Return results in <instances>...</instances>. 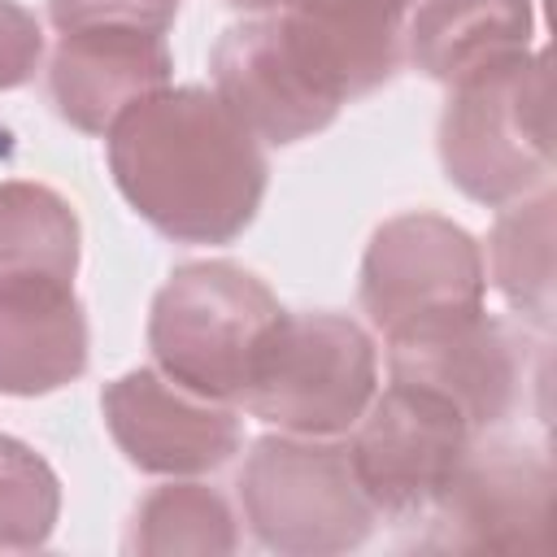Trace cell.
Returning a JSON list of instances; mask_svg holds the SVG:
<instances>
[{
	"instance_id": "12",
	"label": "cell",
	"mask_w": 557,
	"mask_h": 557,
	"mask_svg": "<svg viewBox=\"0 0 557 557\" xmlns=\"http://www.w3.org/2000/svg\"><path fill=\"white\" fill-rule=\"evenodd\" d=\"M174 57L165 35L148 30H70L48 61V91L57 113L83 135H109V126L165 91Z\"/></svg>"
},
{
	"instance_id": "3",
	"label": "cell",
	"mask_w": 557,
	"mask_h": 557,
	"mask_svg": "<svg viewBox=\"0 0 557 557\" xmlns=\"http://www.w3.org/2000/svg\"><path fill=\"white\" fill-rule=\"evenodd\" d=\"M287 309L235 261L178 265L148 313V348L165 379L209 396L239 400L244 383Z\"/></svg>"
},
{
	"instance_id": "6",
	"label": "cell",
	"mask_w": 557,
	"mask_h": 557,
	"mask_svg": "<svg viewBox=\"0 0 557 557\" xmlns=\"http://www.w3.org/2000/svg\"><path fill=\"white\" fill-rule=\"evenodd\" d=\"M213 96L261 139L296 144L335 122L348 87L326 48L283 9L222 30L209 52Z\"/></svg>"
},
{
	"instance_id": "9",
	"label": "cell",
	"mask_w": 557,
	"mask_h": 557,
	"mask_svg": "<svg viewBox=\"0 0 557 557\" xmlns=\"http://www.w3.org/2000/svg\"><path fill=\"white\" fill-rule=\"evenodd\" d=\"M100 413L122 457L144 474L191 479L226 466L244 444L231 400H209L157 366L126 370L100 392Z\"/></svg>"
},
{
	"instance_id": "8",
	"label": "cell",
	"mask_w": 557,
	"mask_h": 557,
	"mask_svg": "<svg viewBox=\"0 0 557 557\" xmlns=\"http://www.w3.org/2000/svg\"><path fill=\"white\" fill-rule=\"evenodd\" d=\"M470 444V422L444 396L413 383H387L352 422L348 457L379 513L422 518L457 474Z\"/></svg>"
},
{
	"instance_id": "14",
	"label": "cell",
	"mask_w": 557,
	"mask_h": 557,
	"mask_svg": "<svg viewBox=\"0 0 557 557\" xmlns=\"http://www.w3.org/2000/svg\"><path fill=\"white\" fill-rule=\"evenodd\" d=\"M87 370V318L74 283L0 287V392L48 396Z\"/></svg>"
},
{
	"instance_id": "20",
	"label": "cell",
	"mask_w": 557,
	"mask_h": 557,
	"mask_svg": "<svg viewBox=\"0 0 557 557\" xmlns=\"http://www.w3.org/2000/svg\"><path fill=\"white\" fill-rule=\"evenodd\" d=\"M178 0H48V17L61 35L70 30H148L165 35Z\"/></svg>"
},
{
	"instance_id": "17",
	"label": "cell",
	"mask_w": 557,
	"mask_h": 557,
	"mask_svg": "<svg viewBox=\"0 0 557 557\" xmlns=\"http://www.w3.org/2000/svg\"><path fill=\"white\" fill-rule=\"evenodd\" d=\"M553 187H540L513 205H500V218L487 235V261L483 274L505 296V305L548 331L553 326Z\"/></svg>"
},
{
	"instance_id": "10",
	"label": "cell",
	"mask_w": 557,
	"mask_h": 557,
	"mask_svg": "<svg viewBox=\"0 0 557 557\" xmlns=\"http://www.w3.org/2000/svg\"><path fill=\"white\" fill-rule=\"evenodd\" d=\"M553 509V466L522 444H487L461 457L431 513V548L457 553H544Z\"/></svg>"
},
{
	"instance_id": "4",
	"label": "cell",
	"mask_w": 557,
	"mask_h": 557,
	"mask_svg": "<svg viewBox=\"0 0 557 557\" xmlns=\"http://www.w3.org/2000/svg\"><path fill=\"white\" fill-rule=\"evenodd\" d=\"M239 500L252 535L283 557H331L366 544L370 505L348 444L335 435H265L239 470Z\"/></svg>"
},
{
	"instance_id": "19",
	"label": "cell",
	"mask_w": 557,
	"mask_h": 557,
	"mask_svg": "<svg viewBox=\"0 0 557 557\" xmlns=\"http://www.w3.org/2000/svg\"><path fill=\"white\" fill-rule=\"evenodd\" d=\"M61 513V483L52 466L13 435H0V553L48 544Z\"/></svg>"
},
{
	"instance_id": "7",
	"label": "cell",
	"mask_w": 557,
	"mask_h": 557,
	"mask_svg": "<svg viewBox=\"0 0 557 557\" xmlns=\"http://www.w3.org/2000/svg\"><path fill=\"white\" fill-rule=\"evenodd\" d=\"M487 274L470 231L440 213L387 218L361 257V309L396 339L483 309Z\"/></svg>"
},
{
	"instance_id": "22",
	"label": "cell",
	"mask_w": 557,
	"mask_h": 557,
	"mask_svg": "<svg viewBox=\"0 0 557 557\" xmlns=\"http://www.w3.org/2000/svg\"><path fill=\"white\" fill-rule=\"evenodd\" d=\"M235 9H244V13H274L283 0H231Z\"/></svg>"
},
{
	"instance_id": "5",
	"label": "cell",
	"mask_w": 557,
	"mask_h": 557,
	"mask_svg": "<svg viewBox=\"0 0 557 557\" xmlns=\"http://www.w3.org/2000/svg\"><path fill=\"white\" fill-rule=\"evenodd\" d=\"M379 392L374 339L344 313H283L244 383V409L270 431L344 435Z\"/></svg>"
},
{
	"instance_id": "16",
	"label": "cell",
	"mask_w": 557,
	"mask_h": 557,
	"mask_svg": "<svg viewBox=\"0 0 557 557\" xmlns=\"http://www.w3.org/2000/svg\"><path fill=\"white\" fill-rule=\"evenodd\" d=\"M78 244V218L65 196L26 178L0 183V287L74 283Z\"/></svg>"
},
{
	"instance_id": "18",
	"label": "cell",
	"mask_w": 557,
	"mask_h": 557,
	"mask_svg": "<svg viewBox=\"0 0 557 557\" xmlns=\"http://www.w3.org/2000/svg\"><path fill=\"white\" fill-rule=\"evenodd\" d=\"M126 548L144 557H222L239 548V527L222 492L191 479H170L139 500Z\"/></svg>"
},
{
	"instance_id": "1",
	"label": "cell",
	"mask_w": 557,
	"mask_h": 557,
	"mask_svg": "<svg viewBox=\"0 0 557 557\" xmlns=\"http://www.w3.org/2000/svg\"><path fill=\"white\" fill-rule=\"evenodd\" d=\"M109 170L126 205L174 244H231L265 196L261 139L205 87H165L122 113Z\"/></svg>"
},
{
	"instance_id": "11",
	"label": "cell",
	"mask_w": 557,
	"mask_h": 557,
	"mask_svg": "<svg viewBox=\"0 0 557 557\" xmlns=\"http://www.w3.org/2000/svg\"><path fill=\"white\" fill-rule=\"evenodd\" d=\"M387 374L392 383H413L444 396L479 435L518 409L527 383V348L509 322L474 309L387 339Z\"/></svg>"
},
{
	"instance_id": "2",
	"label": "cell",
	"mask_w": 557,
	"mask_h": 557,
	"mask_svg": "<svg viewBox=\"0 0 557 557\" xmlns=\"http://www.w3.org/2000/svg\"><path fill=\"white\" fill-rule=\"evenodd\" d=\"M440 165L457 191L487 209L548 187L553 78L544 48L448 87L440 113Z\"/></svg>"
},
{
	"instance_id": "13",
	"label": "cell",
	"mask_w": 557,
	"mask_h": 557,
	"mask_svg": "<svg viewBox=\"0 0 557 557\" xmlns=\"http://www.w3.org/2000/svg\"><path fill=\"white\" fill-rule=\"evenodd\" d=\"M531 35V0H422L405 30L413 65L444 87H461L527 57Z\"/></svg>"
},
{
	"instance_id": "21",
	"label": "cell",
	"mask_w": 557,
	"mask_h": 557,
	"mask_svg": "<svg viewBox=\"0 0 557 557\" xmlns=\"http://www.w3.org/2000/svg\"><path fill=\"white\" fill-rule=\"evenodd\" d=\"M44 61V30L30 9L0 0V91L26 87Z\"/></svg>"
},
{
	"instance_id": "15",
	"label": "cell",
	"mask_w": 557,
	"mask_h": 557,
	"mask_svg": "<svg viewBox=\"0 0 557 557\" xmlns=\"http://www.w3.org/2000/svg\"><path fill=\"white\" fill-rule=\"evenodd\" d=\"M418 0H283L292 13L335 61L348 100L383 87L400 65L405 17Z\"/></svg>"
}]
</instances>
